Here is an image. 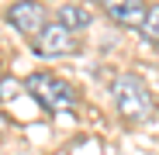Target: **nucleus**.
<instances>
[{
    "label": "nucleus",
    "mask_w": 159,
    "mask_h": 155,
    "mask_svg": "<svg viewBox=\"0 0 159 155\" xmlns=\"http://www.w3.org/2000/svg\"><path fill=\"white\" fill-rule=\"evenodd\" d=\"M28 93L38 100V107H45L48 114H69L76 110V90L56 72H31L24 80Z\"/></svg>",
    "instance_id": "1"
},
{
    "label": "nucleus",
    "mask_w": 159,
    "mask_h": 155,
    "mask_svg": "<svg viewBox=\"0 0 159 155\" xmlns=\"http://www.w3.org/2000/svg\"><path fill=\"white\" fill-rule=\"evenodd\" d=\"M111 90H114V103H118V110H121L125 121L142 124V121H149L156 114V100H152L149 86L139 80V76H131V72L118 76Z\"/></svg>",
    "instance_id": "2"
},
{
    "label": "nucleus",
    "mask_w": 159,
    "mask_h": 155,
    "mask_svg": "<svg viewBox=\"0 0 159 155\" xmlns=\"http://www.w3.org/2000/svg\"><path fill=\"white\" fill-rule=\"evenodd\" d=\"M4 17H7L11 28L17 35H24V38H38L48 28V11L38 4V0H14V4L4 11Z\"/></svg>",
    "instance_id": "3"
},
{
    "label": "nucleus",
    "mask_w": 159,
    "mask_h": 155,
    "mask_svg": "<svg viewBox=\"0 0 159 155\" xmlns=\"http://www.w3.org/2000/svg\"><path fill=\"white\" fill-rule=\"evenodd\" d=\"M31 52L42 55V59H62V55H69V52H76V38H73V31L66 28V24L48 21V28L38 38H31Z\"/></svg>",
    "instance_id": "4"
},
{
    "label": "nucleus",
    "mask_w": 159,
    "mask_h": 155,
    "mask_svg": "<svg viewBox=\"0 0 159 155\" xmlns=\"http://www.w3.org/2000/svg\"><path fill=\"white\" fill-rule=\"evenodd\" d=\"M104 14H107L114 24H121V28H142V21L149 14L145 0H100Z\"/></svg>",
    "instance_id": "5"
},
{
    "label": "nucleus",
    "mask_w": 159,
    "mask_h": 155,
    "mask_svg": "<svg viewBox=\"0 0 159 155\" xmlns=\"http://www.w3.org/2000/svg\"><path fill=\"white\" fill-rule=\"evenodd\" d=\"M90 11L83 7V4H66L62 11H59V24H66L69 31H83V28H90Z\"/></svg>",
    "instance_id": "6"
},
{
    "label": "nucleus",
    "mask_w": 159,
    "mask_h": 155,
    "mask_svg": "<svg viewBox=\"0 0 159 155\" xmlns=\"http://www.w3.org/2000/svg\"><path fill=\"white\" fill-rule=\"evenodd\" d=\"M139 31H142V38L149 45H159V4H149V14H145Z\"/></svg>",
    "instance_id": "7"
}]
</instances>
